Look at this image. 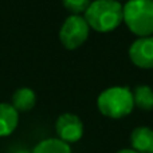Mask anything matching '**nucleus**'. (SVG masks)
<instances>
[{
	"mask_svg": "<svg viewBox=\"0 0 153 153\" xmlns=\"http://www.w3.org/2000/svg\"><path fill=\"white\" fill-rule=\"evenodd\" d=\"M90 30L111 32L122 23V4L118 0H93L83 13Z\"/></svg>",
	"mask_w": 153,
	"mask_h": 153,
	"instance_id": "f257e3e1",
	"label": "nucleus"
},
{
	"mask_svg": "<svg viewBox=\"0 0 153 153\" xmlns=\"http://www.w3.org/2000/svg\"><path fill=\"white\" fill-rule=\"evenodd\" d=\"M130 146L138 153H153V129L137 126L130 133Z\"/></svg>",
	"mask_w": 153,
	"mask_h": 153,
	"instance_id": "0eeeda50",
	"label": "nucleus"
},
{
	"mask_svg": "<svg viewBox=\"0 0 153 153\" xmlns=\"http://www.w3.org/2000/svg\"><path fill=\"white\" fill-rule=\"evenodd\" d=\"M32 153H71L70 144L56 138H46L42 140L34 148Z\"/></svg>",
	"mask_w": 153,
	"mask_h": 153,
	"instance_id": "9b49d317",
	"label": "nucleus"
},
{
	"mask_svg": "<svg viewBox=\"0 0 153 153\" xmlns=\"http://www.w3.org/2000/svg\"><path fill=\"white\" fill-rule=\"evenodd\" d=\"M18 153H32V152H28V151H19Z\"/></svg>",
	"mask_w": 153,
	"mask_h": 153,
	"instance_id": "4468645a",
	"label": "nucleus"
},
{
	"mask_svg": "<svg viewBox=\"0 0 153 153\" xmlns=\"http://www.w3.org/2000/svg\"><path fill=\"white\" fill-rule=\"evenodd\" d=\"M134 106L145 111H151L153 109V89L149 85H138L133 90Z\"/></svg>",
	"mask_w": 153,
	"mask_h": 153,
	"instance_id": "9d476101",
	"label": "nucleus"
},
{
	"mask_svg": "<svg viewBox=\"0 0 153 153\" xmlns=\"http://www.w3.org/2000/svg\"><path fill=\"white\" fill-rule=\"evenodd\" d=\"M122 22L137 38L153 35V0H128L122 5Z\"/></svg>",
	"mask_w": 153,
	"mask_h": 153,
	"instance_id": "7ed1b4c3",
	"label": "nucleus"
},
{
	"mask_svg": "<svg viewBox=\"0 0 153 153\" xmlns=\"http://www.w3.org/2000/svg\"><path fill=\"white\" fill-rule=\"evenodd\" d=\"M129 59L136 67L144 70L153 69V35L137 38L128 50Z\"/></svg>",
	"mask_w": 153,
	"mask_h": 153,
	"instance_id": "423d86ee",
	"label": "nucleus"
},
{
	"mask_svg": "<svg viewBox=\"0 0 153 153\" xmlns=\"http://www.w3.org/2000/svg\"><path fill=\"white\" fill-rule=\"evenodd\" d=\"M55 133L59 140L67 144H75L83 136V124L76 114L63 113L55 122Z\"/></svg>",
	"mask_w": 153,
	"mask_h": 153,
	"instance_id": "39448f33",
	"label": "nucleus"
},
{
	"mask_svg": "<svg viewBox=\"0 0 153 153\" xmlns=\"http://www.w3.org/2000/svg\"><path fill=\"white\" fill-rule=\"evenodd\" d=\"M90 27L83 15H70L65 19L59 30V40L67 50H75L87 40Z\"/></svg>",
	"mask_w": 153,
	"mask_h": 153,
	"instance_id": "20e7f679",
	"label": "nucleus"
},
{
	"mask_svg": "<svg viewBox=\"0 0 153 153\" xmlns=\"http://www.w3.org/2000/svg\"><path fill=\"white\" fill-rule=\"evenodd\" d=\"M36 103V94L30 87H20L12 95V103L11 105L19 111H30Z\"/></svg>",
	"mask_w": 153,
	"mask_h": 153,
	"instance_id": "1a4fd4ad",
	"label": "nucleus"
},
{
	"mask_svg": "<svg viewBox=\"0 0 153 153\" xmlns=\"http://www.w3.org/2000/svg\"><path fill=\"white\" fill-rule=\"evenodd\" d=\"M19 124V111L11 103H0V137L12 134Z\"/></svg>",
	"mask_w": 153,
	"mask_h": 153,
	"instance_id": "6e6552de",
	"label": "nucleus"
},
{
	"mask_svg": "<svg viewBox=\"0 0 153 153\" xmlns=\"http://www.w3.org/2000/svg\"><path fill=\"white\" fill-rule=\"evenodd\" d=\"M116 153H138V152H136L134 149H132V148H125V149H120V151Z\"/></svg>",
	"mask_w": 153,
	"mask_h": 153,
	"instance_id": "ddd939ff",
	"label": "nucleus"
},
{
	"mask_svg": "<svg viewBox=\"0 0 153 153\" xmlns=\"http://www.w3.org/2000/svg\"><path fill=\"white\" fill-rule=\"evenodd\" d=\"M97 108L98 111L108 118H125L134 109L133 90L128 86L108 87L97 97Z\"/></svg>",
	"mask_w": 153,
	"mask_h": 153,
	"instance_id": "f03ea898",
	"label": "nucleus"
},
{
	"mask_svg": "<svg viewBox=\"0 0 153 153\" xmlns=\"http://www.w3.org/2000/svg\"><path fill=\"white\" fill-rule=\"evenodd\" d=\"M90 0H62V4L71 15H83L90 4Z\"/></svg>",
	"mask_w": 153,
	"mask_h": 153,
	"instance_id": "f8f14e48",
	"label": "nucleus"
}]
</instances>
